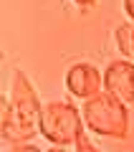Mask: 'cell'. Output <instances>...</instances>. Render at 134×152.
<instances>
[{
	"label": "cell",
	"instance_id": "1",
	"mask_svg": "<svg viewBox=\"0 0 134 152\" xmlns=\"http://www.w3.org/2000/svg\"><path fill=\"white\" fill-rule=\"evenodd\" d=\"M41 102L33 89L31 79L23 71H13L10 96H8V122L3 127V140L8 145H23L31 142L38 134V122H41Z\"/></svg>",
	"mask_w": 134,
	"mask_h": 152
},
{
	"label": "cell",
	"instance_id": "2",
	"mask_svg": "<svg viewBox=\"0 0 134 152\" xmlns=\"http://www.w3.org/2000/svg\"><path fill=\"white\" fill-rule=\"evenodd\" d=\"M81 122L99 137L127 140V134H129V107L122 104L119 99H114L111 94L99 91L96 96L84 102Z\"/></svg>",
	"mask_w": 134,
	"mask_h": 152
},
{
	"label": "cell",
	"instance_id": "3",
	"mask_svg": "<svg viewBox=\"0 0 134 152\" xmlns=\"http://www.w3.org/2000/svg\"><path fill=\"white\" fill-rule=\"evenodd\" d=\"M84 132L81 112L71 102H51L41 109L38 134H43L53 147H71Z\"/></svg>",
	"mask_w": 134,
	"mask_h": 152
},
{
	"label": "cell",
	"instance_id": "4",
	"mask_svg": "<svg viewBox=\"0 0 134 152\" xmlns=\"http://www.w3.org/2000/svg\"><path fill=\"white\" fill-rule=\"evenodd\" d=\"M101 91L111 94L122 104H134V64L129 58H117L101 74Z\"/></svg>",
	"mask_w": 134,
	"mask_h": 152
},
{
	"label": "cell",
	"instance_id": "5",
	"mask_svg": "<svg viewBox=\"0 0 134 152\" xmlns=\"http://www.w3.org/2000/svg\"><path fill=\"white\" fill-rule=\"evenodd\" d=\"M66 89L76 99H91L101 91V71L94 64H74L66 71Z\"/></svg>",
	"mask_w": 134,
	"mask_h": 152
},
{
	"label": "cell",
	"instance_id": "6",
	"mask_svg": "<svg viewBox=\"0 0 134 152\" xmlns=\"http://www.w3.org/2000/svg\"><path fill=\"white\" fill-rule=\"evenodd\" d=\"M117 48L122 53V58H132V43H134V26H119L117 33Z\"/></svg>",
	"mask_w": 134,
	"mask_h": 152
},
{
	"label": "cell",
	"instance_id": "7",
	"mask_svg": "<svg viewBox=\"0 0 134 152\" xmlns=\"http://www.w3.org/2000/svg\"><path fill=\"white\" fill-rule=\"evenodd\" d=\"M74 147H76V152H99V147L94 145V142L89 140V137H86L84 132H81V134H79V140L74 142Z\"/></svg>",
	"mask_w": 134,
	"mask_h": 152
},
{
	"label": "cell",
	"instance_id": "8",
	"mask_svg": "<svg viewBox=\"0 0 134 152\" xmlns=\"http://www.w3.org/2000/svg\"><path fill=\"white\" fill-rule=\"evenodd\" d=\"M5 122H8V96L0 94V132L5 127Z\"/></svg>",
	"mask_w": 134,
	"mask_h": 152
},
{
	"label": "cell",
	"instance_id": "9",
	"mask_svg": "<svg viewBox=\"0 0 134 152\" xmlns=\"http://www.w3.org/2000/svg\"><path fill=\"white\" fill-rule=\"evenodd\" d=\"M8 152H43V150L36 147V145H31V142H23V145H13Z\"/></svg>",
	"mask_w": 134,
	"mask_h": 152
},
{
	"label": "cell",
	"instance_id": "10",
	"mask_svg": "<svg viewBox=\"0 0 134 152\" xmlns=\"http://www.w3.org/2000/svg\"><path fill=\"white\" fill-rule=\"evenodd\" d=\"M124 13L129 20H134V0H124Z\"/></svg>",
	"mask_w": 134,
	"mask_h": 152
},
{
	"label": "cell",
	"instance_id": "11",
	"mask_svg": "<svg viewBox=\"0 0 134 152\" xmlns=\"http://www.w3.org/2000/svg\"><path fill=\"white\" fill-rule=\"evenodd\" d=\"M74 3H76V5H81V8H91L96 0H74Z\"/></svg>",
	"mask_w": 134,
	"mask_h": 152
},
{
	"label": "cell",
	"instance_id": "12",
	"mask_svg": "<svg viewBox=\"0 0 134 152\" xmlns=\"http://www.w3.org/2000/svg\"><path fill=\"white\" fill-rule=\"evenodd\" d=\"M46 152H68V150H66V147H48Z\"/></svg>",
	"mask_w": 134,
	"mask_h": 152
},
{
	"label": "cell",
	"instance_id": "13",
	"mask_svg": "<svg viewBox=\"0 0 134 152\" xmlns=\"http://www.w3.org/2000/svg\"><path fill=\"white\" fill-rule=\"evenodd\" d=\"M132 56H134V43H132Z\"/></svg>",
	"mask_w": 134,
	"mask_h": 152
}]
</instances>
